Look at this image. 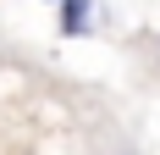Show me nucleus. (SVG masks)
Segmentation results:
<instances>
[{
  "label": "nucleus",
  "instance_id": "nucleus-2",
  "mask_svg": "<svg viewBox=\"0 0 160 155\" xmlns=\"http://www.w3.org/2000/svg\"><path fill=\"white\" fill-rule=\"evenodd\" d=\"M50 6H61V0H50Z\"/></svg>",
  "mask_w": 160,
  "mask_h": 155
},
{
  "label": "nucleus",
  "instance_id": "nucleus-3",
  "mask_svg": "<svg viewBox=\"0 0 160 155\" xmlns=\"http://www.w3.org/2000/svg\"><path fill=\"white\" fill-rule=\"evenodd\" d=\"M122 155H132V150H122Z\"/></svg>",
  "mask_w": 160,
  "mask_h": 155
},
{
  "label": "nucleus",
  "instance_id": "nucleus-1",
  "mask_svg": "<svg viewBox=\"0 0 160 155\" xmlns=\"http://www.w3.org/2000/svg\"><path fill=\"white\" fill-rule=\"evenodd\" d=\"M55 28L66 39H83V33L94 28V0H61L55 6Z\"/></svg>",
  "mask_w": 160,
  "mask_h": 155
}]
</instances>
